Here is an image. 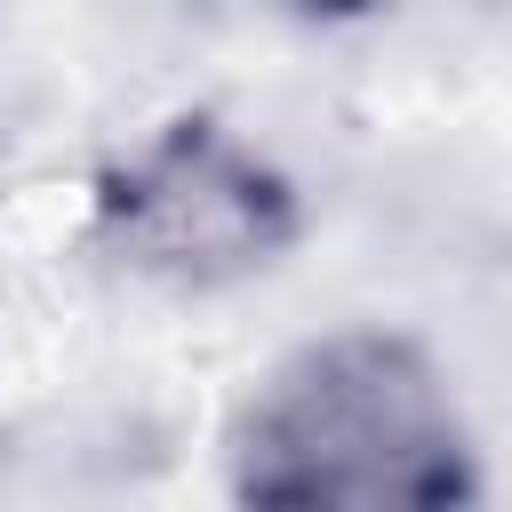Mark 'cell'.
<instances>
[{"mask_svg": "<svg viewBox=\"0 0 512 512\" xmlns=\"http://www.w3.org/2000/svg\"><path fill=\"white\" fill-rule=\"evenodd\" d=\"M240 512H480L440 368L384 328L296 344L232 416Z\"/></svg>", "mask_w": 512, "mask_h": 512, "instance_id": "obj_1", "label": "cell"}, {"mask_svg": "<svg viewBox=\"0 0 512 512\" xmlns=\"http://www.w3.org/2000/svg\"><path fill=\"white\" fill-rule=\"evenodd\" d=\"M272 8H288V16H304V24H344V16H368L376 0H272Z\"/></svg>", "mask_w": 512, "mask_h": 512, "instance_id": "obj_3", "label": "cell"}, {"mask_svg": "<svg viewBox=\"0 0 512 512\" xmlns=\"http://www.w3.org/2000/svg\"><path fill=\"white\" fill-rule=\"evenodd\" d=\"M96 240L144 280L224 288L296 240V192L232 128L176 120L96 184Z\"/></svg>", "mask_w": 512, "mask_h": 512, "instance_id": "obj_2", "label": "cell"}]
</instances>
